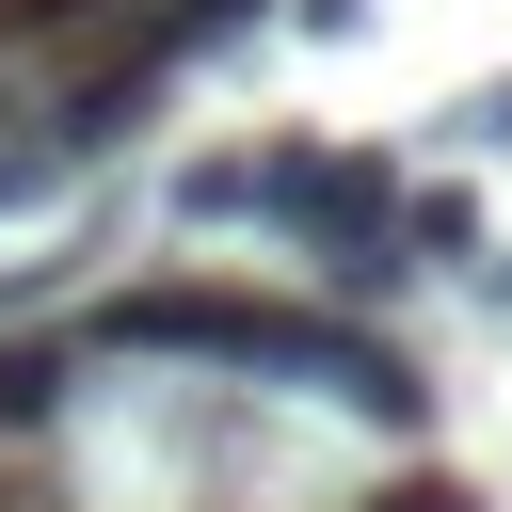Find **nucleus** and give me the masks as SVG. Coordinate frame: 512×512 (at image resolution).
Returning a JSON list of instances; mask_svg holds the SVG:
<instances>
[{
    "label": "nucleus",
    "mask_w": 512,
    "mask_h": 512,
    "mask_svg": "<svg viewBox=\"0 0 512 512\" xmlns=\"http://www.w3.org/2000/svg\"><path fill=\"white\" fill-rule=\"evenodd\" d=\"M352 512H480V496H464V480H432V464H400V480H368Z\"/></svg>",
    "instance_id": "20e7f679"
},
{
    "label": "nucleus",
    "mask_w": 512,
    "mask_h": 512,
    "mask_svg": "<svg viewBox=\"0 0 512 512\" xmlns=\"http://www.w3.org/2000/svg\"><path fill=\"white\" fill-rule=\"evenodd\" d=\"M80 352H192V368H240V384H304V400H336L368 432H416L432 416V384H416L400 336H352V320L256 304V288H128V304H96Z\"/></svg>",
    "instance_id": "f257e3e1"
},
{
    "label": "nucleus",
    "mask_w": 512,
    "mask_h": 512,
    "mask_svg": "<svg viewBox=\"0 0 512 512\" xmlns=\"http://www.w3.org/2000/svg\"><path fill=\"white\" fill-rule=\"evenodd\" d=\"M64 368H80V336H0V448H32L64 416Z\"/></svg>",
    "instance_id": "f03ea898"
},
{
    "label": "nucleus",
    "mask_w": 512,
    "mask_h": 512,
    "mask_svg": "<svg viewBox=\"0 0 512 512\" xmlns=\"http://www.w3.org/2000/svg\"><path fill=\"white\" fill-rule=\"evenodd\" d=\"M48 176H64V144H0V208H32Z\"/></svg>",
    "instance_id": "39448f33"
},
{
    "label": "nucleus",
    "mask_w": 512,
    "mask_h": 512,
    "mask_svg": "<svg viewBox=\"0 0 512 512\" xmlns=\"http://www.w3.org/2000/svg\"><path fill=\"white\" fill-rule=\"evenodd\" d=\"M448 128H464V144H512V80H480V96L448 112Z\"/></svg>",
    "instance_id": "423d86ee"
},
{
    "label": "nucleus",
    "mask_w": 512,
    "mask_h": 512,
    "mask_svg": "<svg viewBox=\"0 0 512 512\" xmlns=\"http://www.w3.org/2000/svg\"><path fill=\"white\" fill-rule=\"evenodd\" d=\"M352 16H368V0H304V32H352Z\"/></svg>",
    "instance_id": "0eeeda50"
},
{
    "label": "nucleus",
    "mask_w": 512,
    "mask_h": 512,
    "mask_svg": "<svg viewBox=\"0 0 512 512\" xmlns=\"http://www.w3.org/2000/svg\"><path fill=\"white\" fill-rule=\"evenodd\" d=\"M400 240H416V256H480V208H464V192H400Z\"/></svg>",
    "instance_id": "7ed1b4c3"
},
{
    "label": "nucleus",
    "mask_w": 512,
    "mask_h": 512,
    "mask_svg": "<svg viewBox=\"0 0 512 512\" xmlns=\"http://www.w3.org/2000/svg\"><path fill=\"white\" fill-rule=\"evenodd\" d=\"M496 288H512V272H496Z\"/></svg>",
    "instance_id": "6e6552de"
}]
</instances>
